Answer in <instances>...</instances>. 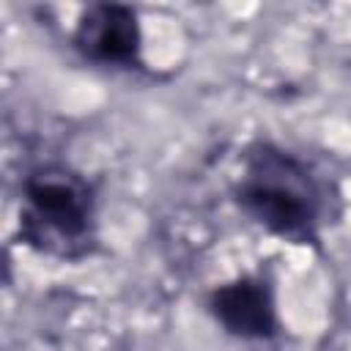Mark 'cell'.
<instances>
[{
  "instance_id": "cell-3",
  "label": "cell",
  "mask_w": 351,
  "mask_h": 351,
  "mask_svg": "<svg viewBox=\"0 0 351 351\" xmlns=\"http://www.w3.org/2000/svg\"><path fill=\"white\" fill-rule=\"evenodd\" d=\"M203 304L211 321L228 337L244 343H269L282 332L277 313V277L271 266H258L217 282L208 288Z\"/></svg>"
},
{
  "instance_id": "cell-4",
  "label": "cell",
  "mask_w": 351,
  "mask_h": 351,
  "mask_svg": "<svg viewBox=\"0 0 351 351\" xmlns=\"http://www.w3.org/2000/svg\"><path fill=\"white\" fill-rule=\"evenodd\" d=\"M143 22L134 5L90 3L80 11L71 30V49L96 69L145 74Z\"/></svg>"
},
{
  "instance_id": "cell-1",
  "label": "cell",
  "mask_w": 351,
  "mask_h": 351,
  "mask_svg": "<svg viewBox=\"0 0 351 351\" xmlns=\"http://www.w3.org/2000/svg\"><path fill=\"white\" fill-rule=\"evenodd\" d=\"M340 192L302 154L255 137L244 145L239 173L230 184V200L263 233L293 247L321 252L324 228L335 217Z\"/></svg>"
},
{
  "instance_id": "cell-2",
  "label": "cell",
  "mask_w": 351,
  "mask_h": 351,
  "mask_svg": "<svg viewBox=\"0 0 351 351\" xmlns=\"http://www.w3.org/2000/svg\"><path fill=\"white\" fill-rule=\"evenodd\" d=\"M36 255L80 263L101 250L99 184L63 159H44L19 178L16 236Z\"/></svg>"
}]
</instances>
